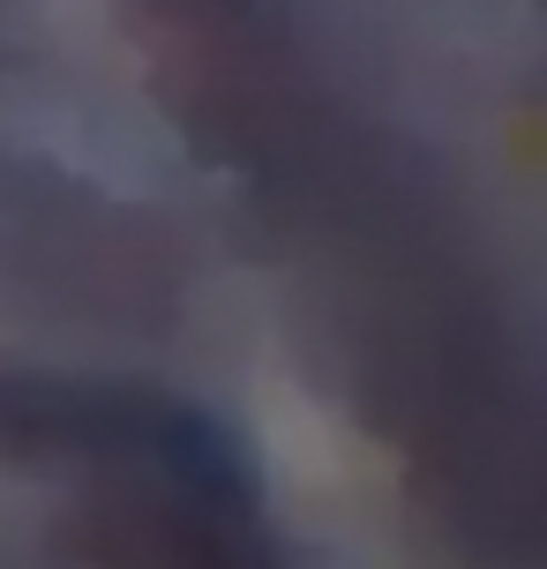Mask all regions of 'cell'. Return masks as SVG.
Returning <instances> with one entry per match:
<instances>
[{
  "mask_svg": "<svg viewBox=\"0 0 547 569\" xmlns=\"http://www.w3.org/2000/svg\"><path fill=\"white\" fill-rule=\"evenodd\" d=\"M76 547L98 569H278L248 525V502H218L180 480H158L143 495H98L76 525Z\"/></svg>",
  "mask_w": 547,
  "mask_h": 569,
  "instance_id": "obj_2",
  "label": "cell"
},
{
  "mask_svg": "<svg viewBox=\"0 0 547 569\" xmlns=\"http://www.w3.org/2000/svg\"><path fill=\"white\" fill-rule=\"evenodd\" d=\"M0 457H98L150 465L218 502H248V465L218 427L173 398L128 382H60V375H0Z\"/></svg>",
  "mask_w": 547,
  "mask_h": 569,
  "instance_id": "obj_1",
  "label": "cell"
}]
</instances>
